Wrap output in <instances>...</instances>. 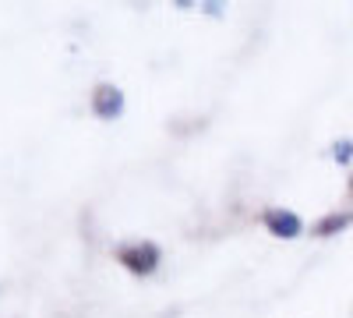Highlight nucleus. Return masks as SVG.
<instances>
[{
	"label": "nucleus",
	"mask_w": 353,
	"mask_h": 318,
	"mask_svg": "<svg viewBox=\"0 0 353 318\" xmlns=\"http://www.w3.org/2000/svg\"><path fill=\"white\" fill-rule=\"evenodd\" d=\"M332 159L339 166H350L353 163V138H339L336 146H332Z\"/></svg>",
	"instance_id": "nucleus-5"
},
{
	"label": "nucleus",
	"mask_w": 353,
	"mask_h": 318,
	"mask_svg": "<svg viewBox=\"0 0 353 318\" xmlns=\"http://www.w3.org/2000/svg\"><path fill=\"white\" fill-rule=\"evenodd\" d=\"M92 113L99 121H117L124 113V92L117 85H99L92 92Z\"/></svg>",
	"instance_id": "nucleus-3"
},
{
	"label": "nucleus",
	"mask_w": 353,
	"mask_h": 318,
	"mask_svg": "<svg viewBox=\"0 0 353 318\" xmlns=\"http://www.w3.org/2000/svg\"><path fill=\"white\" fill-rule=\"evenodd\" d=\"M117 262H121L124 269H131V272H138V276H152L159 269V262H163V255L149 241H134V244L117 248Z\"/></svg>",
	"instance_id": "nucleus-1"
},
{
	"label": "nucleus",
	"mask_w": 353,
	"mask_h": 318,
	"mask_svg": "<svg viewBox=\"0 0 353 318\" xmlns=\"http://www.w3.org/2000/svg\"><path fill=\"white\" fill-rule=\"evenodd\" d=\"M350 223H353V212H329L325 219L314 226V234L318 237H332V234H343Z\"/></svg>",
	"instance_id": "nucleus-4"
},
{
	"label": "nucleus",
	"mask_w": 353,
	"mask_h": 318,
	"mask_svg": "<svg viewBox=\"0 0 353 318\" xmlns=\"http://www.w3.org/2000/svg\"><path fill=\"white\" fill-rule=\"evenodd\" d=\"M261 226L269 230L272 237H283V241H297L304 234V219L297 212H290V209H265Z\"/></svg>",
	"instance_id": "nucleus-2"
}]
</instances>
